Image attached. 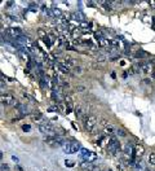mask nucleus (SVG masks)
Here are the masks:
<instances>
[{"mask_svg": "<svg viewBox=\"0 0 155 171\" xmlns=\"http://www.w3.org/2000/svg\"><path fill=\"white\" fill-rule=\"evenodd\" d=\"M65 165H66L67 167H74L75 162H74V161H71V160H66V161H65Z\"/></svg>", "mask_w": 155, "mask_h": 171, "instance_id": "18", "label": "nucleus"}, {"mask_svg": "<svg viewBox=\"0 0 155 171\" xmlns=\"http://www.w3.org/2000/svg\"><path fill=\"white\" fill-rule=\"evenodd\" d=\"M39 131H40L41 133H44V135L47 136H56V133H54V128L52 127L51 125H40L39 126Z\"/></svg>", "mask_w": 155, "mask_h": 171, "instance_id": "7", "label": "nucleus"}, {"mask_svg": "<svg viewBox=\"0 0 155 171\" xmlns=\"http://www.w3.org/2000/svg\"><path fill=\"white\" fill-rule=\"evenodd\" d=\"M97 119L96 115H86L83 118V126H84V130L87 132H91V133H96L97 130Z\"/></svg>", "mask_w": 155, "mask_h": 171, "instance_id": "1", "label": "nucleus"}, {"mask_svg": "<svg viewBox=\"0 0 155 171\" xmlns=\"http://www.w3.org/2000/svg\"><path fill=\"white\" fill-rule=\"evenodd\" d=\"M80 158L84 161V162L93 163L94 161L97 160V154L94 152H89V150H87V149H82L80 150Z\"/></svg>", "mask_w": 155, "mask_h": 171, "instance_id": "4", "label": "nucleus"}, {"mask_svg": "<svg viewBox=\"0 0 155 171\" xmlns=\"http://www.w3.org/2000/svg\"><path fill=\"white\" fill-rule=\"evenodd\" d=\"M134 56H136V58H142V57H146L147 53L145 51H142V49H138V51L136 52V54H134Z\"/></svg>", "mask_w": 155, "mask_h": 171, "instance_id": "16", "label": "nucleus"}, {"mask_svg": "<svg viewBox=\"0 0 155 171\" xmlns=\"http://www.w3.org/2000/svg\"><path fill=\"white\" fill-rule=\"evenodd\" d=\"M134 168H136L137 171H144L145 170V165L142 161H137L136 163H134Z\"/></svg>", "mask_w": 155, "mask_h": 171, "instance_id": "15", "label": "nucleus"}, {"mask_svg": "<svg viewBox=\"0 0 155 171\" xmlns=\"http://www.w3.org/2000/svg\"><path fill=\"white\" fill-rule=\"evenodd\" d=\"M109 171H112V170H109Z\"/></svg>", "mask_w": 155, "mask_h": 171, "instance_id": "27", "label": "nucleus"}, {"mask_svg": "<svg viewBox=\"0 0 155 171\" xmlns=\"http://www.w3.org/2000/svg\"><path fill=\"white\" fill-rule=\"evenodd\" d=\"M76 90H79V91H80V92H83V91H84V87H82V86H80V87H78Z\"/></svg>", "mask_w": 155, "mask_h": 171, "instance_id": "26", "label": "nucleus"}, {"mask_svg": "<svg viewBox=\"0 0 155 171\" xmlns=\"http://www.w3.org/2000/svg\"><path fill=\"white\" fill-rule=\"evenodd\" d=\"M22 130H23L25 132H27V131L31 130V126H30V125H25V126H22Z\"/></svg>", "mask_w": 155, "mask_h": 171, "instance_id": "20", "label": "nucleus"}, {"mask_svg": "<svg viewBox=\"0 0 155 171\" xmlns=\"http://www.w3.org/2000/svg\"><path fill=\"white\" fill-rule=\"evenodd\" d=\"M107 149H109V152L111 153V154L114 156H118V153H120V143H119L118 137H115V136H111L109 140V143H107Z\"/></svg>", "mask_w": 155, "mask_h": 171, "instance_id": "3", "label": "nucleus"}, {"mask_svg": "<svg viewBox=\"0 0 155 171\" xmlns=\"http://www.w3.org/2000/svg\"><path fill=\"white\" fill-rule=\"evenodd\" d=\"M30 11H31V12H37V7H35L34 4H32V5L30 7Z\"/></svg>", "mask_w": 155, "mask_h": 171, "instance_id": "24", "label": "nucleus"}, {"mask_svg": "<svg viewBox=\"0 0 155 171\" xmlns=\"http://www.w3.org/2000/svg\"><path fill=\"white\" fill-rule=\"evenodd\" d=\"M18 56L21 57L23 61H27V62L30 61V53L27 51H25V49H19V51H18Z\"/></svg>", "mask_w": 155, "mask_h": 171, "instance_id": "11", "label": "nucleus"}, {"mask_svg": "<svg viewBox=\"0 0 155 171\" xmlns=\"http://www.w3.org/2000/svg\"><path fill=\"white\" fill-rule=\"evenodd\" d=\"M5 33H7V35L12 39H17V38H19V36H23V31H22L21 29H18V27H9V29H7Z\"/></svg>", "mask_w": 155, "mask_h": 171, "instance_id": "5", "label": "nucleus"}, {"mask_svg": "<svg viewBox=\"0 0 155 171\" xmlns=\"http://www.w3.org/2000/svg\"><path fill=\"white\" fill-rule=\"evenodd\" d=\"M62 149H63V152L67 153V154H75V153L80 152L83 148H82L79 141H66L63 144V147H62Z\"/></svg>", "mask_w": 155, "mask_h": 171, "instance_id": "2", "label": "nucleus"}, {"mask_svg": "<svg viewBox=\"0 0 155 171\" xmlns=\"http://www.w3.org/2000/svg\"><path fill=\"white\" fill-rule=\"evenodd\" d=\"M147 162H149L150 166H152V167H155V153L151 152L149 154V157H147Z\"/></svg>", "mask_w": 155, "mask_h": 171, "instance_id": "13", "label": "nucleus"}, {"mask_svg": "<svg viewBox=\"0 0 155 171\" xmlns=\"http://www.w3.org/2000/svg\"><path fill=\"white\" fill-rule=\"evenodd\" d=\"M23 96H25V97H27V99H30V100H31L32 103H35V99L32 97V96H30L29 93H23Z\"/></svg>", "mask_w": 155, "mask_h": 171, "instance_id": "23", "label": "nucleus"}, {"mask_svg": "<svg viewBox=\"0 0 155 171\" xmlns=\"http://www.w3.org/2000/svg\"><path fill=\"white\" fill-rule=\"evenodd\" d=\"M116 135H118V136H120V137H124V136H126L127 133L124 132L123 130H118V131H116Z\"/></svg>", "mask_w": 155, "mask_h": 171, "instance_id": "19", "label": "nucleus"}, {"mask_svg": "<svg viewBox=\"0 0 155 171\" xmlns=\"http://www.w3.org/2000/svg\"><path fill=\"white\" fill-rule=\"evenodd\" d=\"M17 100L12 93H1V104L3 105H14Z\"/></svg>", "mask_w": 155, "mask_h": 171, "instance_id": "6", "label": "nucleus"}, {"mask_svg": "<svg viewBox=\"0 0 155 171\" xmlns=\"http://www.w3.org/2000/svg\"><path fill=\"white\" fill-rule=\"evenodd\" d=\"M97 1H87V5H89V7H96L97 5Z\"/></svg>", "mask_w": 155, "mask_h": 171, "instance_id": "21", "label": "nucleus"}, {"mask_svg": "<svg viewBox=\"0 0 155 171\" xmlns=\"http://www.w3.org/2000/svg\"><path fill=\"white\" fill-rule=\"evenodd\" d=\"M140 70L145 74H151V75H154L155 69H154V66H152L151 62H145V64H141V65H140Z\"/></svg>", "mask_w": 155, "mask_h": 171, "instance_id": "8", "label": "nucleus"}, {"mask_svg": "<svg viewBox=\"0 0 155 171\" xmlns=\"http://www.w3.org/2000/svg\"><path fill=\"white\" fill-rule=\"evenodd\" d=\"M97 40V43H98V46L100 47H102V48H106V47H109L110 46V40L109 39H106V38H98V39H96Z\"/></svg>", "mask_w": 155, "mask_h": 171, "instance_id": "10", "label": "nucleus"}, {"mask_svg": "<svg viewBox=\"0 0 155 171\" xmlns=\"http://www.w3.org/2000/svg\"><path fill=\"white\" fill-rule=\"evenodd\" d=\"M58 69L62 71V73H65V74H67V73H70V71H71L70 69H67L66 66H65L63 64H61V62H58Z\"/></svg>", "mask_w": 155, "mask_h": 171, "instance_id": "17", "label": "nucleus"}, {"mask_svg": "<svg viewBox=\"0 0 155 171\" xmlns=\"http://www.w3.org/2000/svg\"><path fill=\"white\" fill-rule=\"evenodd\" d=\"M145 153V148L142 144H140V143H137V144H134V156H136L137 158H141L142 156H144Z\"/></svg>", "mask_w": 155, "mask_h": 171, "instance_id": "9", "label": "nucleus"}, {"mask_svg": "<svg viewBox=\"0 0 155 171\" xmlns=\"http://www.w3.org/2000/svg\"><path fill=\"white\" fill-rule=\"evenodd\" d=\"M104 133L105 135H112L114 133V126L112 125H106L104 128Z\"/></svg>", "mask_w": 155, "mask_h": 171, "instance_id": "12", "label": "nucleus"}, {"mask_svg": "<svg viewBox=\"0 0 155 171\" xmlns=\"http://www.w3.org/2000/svg\"><path fill=\"white\" fill-rule=\"evenodd\" d=\"M74 73L75 74H82V69L79 68V66H78V68L75 66V68H74Z\"/></svg>", "mask_w": 155, "mask_h": 171, "instance_id": "22", "label": "nucleus"}, {"mask_svg": "<svg viewBox=\"0 0 155 171\" xmlns=\"http://www.w3.org/2000/svg\"><path fill=\"white\" fill-rule=\"evenodd\" d=\"M83 113H84V111H83V106H82V105H76V106H75V115H76L78 118H80L82 115H83Z\"/></svg>", "mask_w": 155, "mask_h": 171, "instance_id": "14", "label": "nucleus"}, {"mask_svg": "<svg viewBox=\"0 0 155 171\" xmlns=\"http://www.w3.org/2000/svg\"><path fill=\"white\" fill-rule=\"evenodd\" d=\"M149 5L152 7V8H155V1H149Z\"/></svg>", "mask_w": 155, "mask_h": 171, "instance_id": "25", "label": "nucleus"}]
</instances>
